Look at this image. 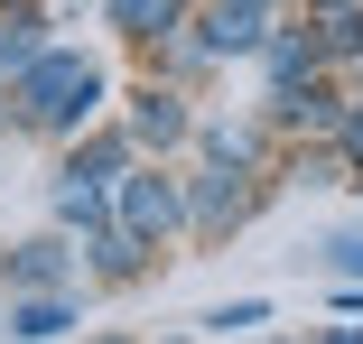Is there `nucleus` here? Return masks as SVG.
Instances as JSON below:
<instances>
[{"instance_id": "nucleus-1", "label": "nucleus", "mask_w": 363, "mask_h": 344, "mask_svg": "<svg viewBox=\"0 0 363 344\" xmlns=\"http://www.w3.org/2000/svg\"><path fill=\"white\" fill-rule=\"evenodd\" d=\"M94 93H103V84H94V65H75V56H56V47H47L28 75H19V121L65 130V121H84V112H94Z\"/></svg>"}, {"instance_id": "nucleus-2", "label": "nucleus", "mask_w": 363, "mask_h": 344, "mask_svg": "<svg viewBox=\"0 0 363 344\" xmlns=\"http://www.w3.org/2000/svg\"><path fill=\"white\" fill-rule=\"evenodd\" d=\"M121 224H130L140 242H150V233H177V224H186V195H177L168 177H150V168H130V177H121Z\"/></svg>"}, {"instance_id": "nucleus-3", "label": "nucleus", "mask_w": 363, "mask_h": 344, "mask_svg": "<svg viewBox=\"0 0 363 344\" xmlns=\"http://www.w3.org/2000/svg\"><path fill=\"white\" fill-rule=\"evenodd\" d=\"M261 56H270V84H279V93H298V84L317 75V56H326V47L298 38V28H279V38H261Z\"/></svg>"}, {"instance_id": "nucleus-4", "label": "nucleus", "mask_w": 363, "mask_h": 344, "mask_svg": "<svg viewBox=\"0 0 363 344\" xmlns=\"http://www.w3.org/2000/svg\"><path fill=\"white\" fill-rule=\"evenodd\" d=\"M270 28H261V10H233V0H214V19H205V56H252Z\"/></svg>"}, {"instance_id": "nucleus-5", "label": "nucleus", "mask_w": 363, "mask_h": 344, "mask_svg": "<svg viewBox=\"0 0 363 344\" xmlns=\"http://www.w3.org/2000/svg\"><path fill=\"white\" fill-rule=\"evenodd\" d=\"M65 326H75V298H19L10 307V335L19 344H56Z\"/></svg>"}, {"instance_id": "nucleus-6", "label": "nucleus", "mask_w": 363, "mask_h": 344, "mask_svg": "<svg viewBox=\"0 0 363 344\" xmlns=\"http://www.w3.org/2000/svg\"><path fill=\"white\" fill-rule=\"evenodd\" d=\"M233 214H242V177L214 168V177L196 186V205H186V224H233Z\"/></svg>"}, {"instance_id": "nucleus-7", "label": "nucleus", "mask_w": 363, "mask_h": 344, "mask_svg": "<svg viewBox=\"0 0 363 344\" xmlns=\"http://www.w3.org/2000/svg\"><path fill=\"white\" fill-rule=\"evenodd\" d=\"M65 280H75L65 242H28V251H19V289H65Z\"/></svg>"}, {"instance_id": "nucleus-8", "label": "nucleus", "mask_w": 363, "mask_h": 344, "mask_svg": "<svg viewBox=\"0 0 363 344\" xmlns=\"http://www.w3.org/2000/svg\"><path fill=\"white\" fill-rule=\"evenodd\" d=\"M177 130H186L177 93H140V112H130V140H177Z\"/></svg>"}, {"instance_id": "nucleus-9", "label": "nucleus", "mask_w": 363, "mask_h": 344, "mask_svg": "<svg viewBox=\"0 0 363 344\" xmlns=\"http://www.w3.org/2000/svg\"><path fill=\"white\" fill-rule=\"evenodd\" d=\"M112 19H121L130 38H168V28H177V0H112Z\"/></svg>"}, {"instance_id": "nucleus-10", "label": "nucleus", "mask_w": 363, "mask_h": 344, "mask_svg": "<svg viewBox=\"0 0 363 344\" xmlns=\"http://www.w3.org/2000/svg\"><path fill=\"white\" fill-rule=\"evenodd\" d=\"M38 56H47V38H38V19H10V28H0V75H28Z\"/></svg>"}, {"instance_id": "nucleus-11", "label": "nucleus", "mask_w": 363, "mask_h": 344, "mask_svg": "<svg viewBox=\"0 0 363 344\" xmlns=\"http://www.w3.org/2000/svg\"><path fill=\"white\" fill-rule=\"evenodd\" d=\"M94 270H103V280H130V270H140V233H130V224L103 233V242H94Z\"/></svg>"}, {"instance_id": "nucleus-12", "label": "nucleus", "mask_w": 363, "mask_h": 344, "mask_svg": "<svg viewBox=\"0 0 363 344\" xmlns=\"http://www.w3.org/2000/svg\"><path fill=\"white\" fill-rule=\"evenodd\" d=\"M56 214H65V224H103V186L65 177V186H56Z\"/></svg>"}, {"instance_id": "nucleus-13", "label": "nucleus", "mask_w": 363, "mask_h": 344, "mask_svg": "<svg viewBox=\"0 0 363 344\" xmlns=\"http://www.w3.org/2000/svg\"><path fill=\"white\" fill-rule=\"evenodd\" d=\"M317 47H326V56H363V19H354V10H326Z\"/></svg>"}, {"instance_id": "nucleus-14", "label": "nucleus", "mask_w": 363, "mask_h": 344, "mask_svg": "<svg viewBox=\"0 0 363 344\" xmlns=\"http://www.w3.org/2000/svg\"><path fill=\"white\" fill-rule=\"evenodd\" d=\"M345 159H354V177H363V112H345Z\"/></svg>"}, {"instance_id": "nucleus-15", "label": "nucleus", "mask_w": 363, "mask_h": 344, "mask_svg": "<svg viewBox=\"0 0 363 344\" xmlns=\"http://www.w3.org/2000/svg\"><path fill=\"white\" fill-rule=\"evenodd\" d=\"M326 260H335V270H363V233H345V242H335Z\"/></svg>"}, {"instance_id": "nucleus-16", "label": "nucleus", "mask_w": 363, "mask_h": 344, "mask_svg": "<svg viewBox=\"0 0 363 344\" xmlns=\"http://www.w3.org/2000/svg\"><path fill=\"white\" fill-rule=\"evenodd\" d=\"M233 10H261V19H270V10H279V0H233Z\"/></svg>"}, {"instance_id": "nucleus-17", "label": "nucleus", "mask_w": 363, "mask_h": 344, "mask_svg": "<svg viewBox=\"0 0 363 344\" xmlns=\"http://www.w3.org/2000/svg\"><path fill=\"white\" fill-rule=\"evenodd\" d=\"M326 10H345V0H326Z\"/></svg>"}]
</instances>
